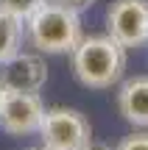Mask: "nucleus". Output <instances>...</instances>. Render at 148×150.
<instances>
[{"mask_svg": "<svg viewBox=\"0 0 148 150\" xmlns=\"http://www.w3.org/2000/svg\"><path fill=\"white\" fill-rule=\"evenodd\" d=\"M73 75L87 89H109L126 72V47L109 33L84 36L70 53Z\"/></svg>", "mask_w": 148, "mask_h": 150, "instance_id": "1", "label": "nucleus"}, {"mask_svg": "<svg viewBox=\"0 0 148 150\" xmlns=\"http://www.w3.org/2000/svg\"><path fill=\"white\" fill-rule=\"evenodd\" d=\"M25 39L39 53H48V56L73 53V47L84 39L81 14L48 0L25 20Z\"/></svg>", "mask_w": 148, "mask_h": 150, "instance_id": "2", "label": "nucleus"}, {"mask_svg": "<svg viewBox=\"0 0 148 150\" xmlns=\"http://www.w3.org/2000/svg\"><path fill=\"white\" fill-rule=\"evenodd\" d=\"M39 136H42V145L50 150H84L92 142V125L76 108L53 106L45 108Z\"/></svg>", "mask_w": 148, "mask_h": 150, "instance_id": "3", "label": "nucleus"}, {"mask_svg": "<svg viewBox=\"0 0 148 150\" xmlns=\"http://www.w3.org/2000/svg\"><path fill=\"white\" fill-rule=\"evenodd\" d=\"M45 117V103L39 92H17L0 86V131L9 136L39 134Z\"/></svg>", "mask_w": 148, "mask_h": 150, "instance_id": "4", "label": "nucleus"}, {"mask_svg": "<svg viewBox=\"0 0 148 150\" xmlns=\"http://www.w3.org/2000/svg\"><path fill=\"white\" fill-rule=\"evenodd\" d=\"M106 33L126 50L148 45V0H115L106 11Z\"/></svg>", "mask_w": 148, "mask_h": 150, "instance_id": "5", "label": "nucleus"}, {"mask_svg": "<svg viewBox=\"0 0 148 150\" xmlns=\"http://www.w3.org/2000/svg\"><path fill=\"white\" fill-rule=\"evenodd\" d=\"M48 81V64L36 53H17L0 64V86L17 92H39Z\"/></svg>", "mask_w": 148, "mask_h": 150, "instance_id": "6", "label": "nucleus"}, {"mask_svg": "<svg viewBox=\"0 0 148 150\" xmlns=\"http://www.w3.org/2000/svg\"><path fill=\"white\" fill-rule=\"evenodd\" d=\"M117 111L134 128H148V75H134L117 89Z\"/></svg>", "mask_w": 148, "mask_h": 150, "instance_id": "7", "label": "nucleus"}, {"mask_svg": "<svg viewBox=\"0 0 148 150\" xmlns=\"http://www.w3.org/2000/svg\"><path fill=\"white\" fill-rule=\"evenodd\" d=\"M22 39H25V20L0 6V64L22 50Z\"/></svg>", "mask_w": 148, "mask_h": 150, "instance_id": "8", "label": "nucleus"}, {"mask_svg": "<svg viewBox=\"0 0 148 150\" xmlns=\"http://www.w3.org/2000/svg\"><path fill=\"white\" fill-rule=\"evenodd\" d=\"M42 3H48V0H0V6L6 11H11L14 17H20V20H28Z\"/></svg>", "mask_w": 148, "mask_h": 150, "instance_id": "9", "label": "nucleus"}, {"mask_svg": "<svg viewBox=\"0 0 148 150\" xmlns=\"http://www.w3.org/2000/svg\"><path fill=\"white\" fill-rule=\"evenodd\" d=\"M115 150H148V131H137V134L123 136Z\"/></svg>", "mask_w": 148, "mask_h": 150, "instance_id": "10", "label": "nucleus"}, {"mask_svg": "<svg viewBox=\"0 0 148 150\" xmlns=\"http://www.w3.org/2000/svg\"><path fill=\"white\" fill-rule=\"evenodd\" d=\"M50 3L64 6V8H70V11H76V14H81V11H87L89 6L95 3V0H50Z\"/></svg>", "mask_w": 148, "mask_h": 150, "instance_id": "11", "label": "nucleus"}, {"mask_svg": "<svg viewBox=\"0 0 148 150\" xmlns=\"http://www.w3.org/2000/svg\"><path fill=\"white\" fill-rule=\"evenodd\" d=\"M84 150H115V147H109V145H101V142H89Z\"/></svg>", "mask_w": 148, "mask_h": 150, "instance_id": "12", "label": "nucleus"}, {"mask_svg": "<svg viewBox=\"0 0 148 150\" xmlns=\"http://www.w3.org/2000/svg\"><path fill=\"white\" fill-rule=\"evenodd\" d=\"M28 150H50V147H45V145H42V147H28Z\"/></svg>", "mask_w": 148, "mask_h": 150, "instance_id": "13", "label": "nucleus"}]
</instances>
